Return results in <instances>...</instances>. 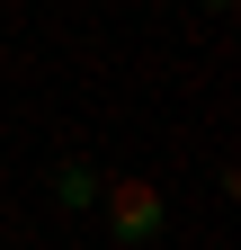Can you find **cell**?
I'll return each instance as SVG.
<instances>
[{
    "label": "cell",
    "mask_w": 241,
    "mask_h": 250,
    "mask_svg": "<svg viewBox=\"0 0 241 250\" xmlns=\"http://www.w3.org/2000/svg\"><path fill=\"white\" fill-rule=\"evenodd\" d=\"M99 206H107L116 241H152L161 232V188L152 179H99Z\"/></svg>",
    "instance_id": "cell-1"
},
{
    "label": "cell",
    "mask_w": 241,
    "mask_h": 250,
    "mask_svg": "<svg viewBox=\"0 0 241 250\" xmlns=\"http://www.w3.org/2000/svg\"><path fill=\"white\" fill-rule=\"evenodd\" d=\"M54 197H63V206H99V179H89V170H63V179H54Z\"/></svg>",
    "instance_id": "cell-2"
},
{
    "label": "cell",
    "mask_w": 241,
    "mask_h": 250,
    "mask_svg": "<svg viewBox=\"0 0 241 250\" xmlns=\"http://www.w3.org/2000/svg\"><path fill=\"white\" fill-rule=\"evenodd\" d=\"M205 9H232V0H205Z\"/></svg>",
    "instance_id": "cell-3"
}]
</instances>
